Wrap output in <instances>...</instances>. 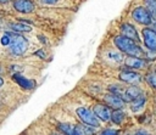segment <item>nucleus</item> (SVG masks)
I'll list each match as a JSON object with an SVG mask.
<instances>
[{"label":"nucleus","instance_id":"obj_13","mask_svg":"<svg viewBox=\"0 0 156 135\" xmlns=\"http://www.w3.org/2000/svg\"><path fill=\"white\" fill-rule=\"evenodd\" d=\"M140 96H143V90L136 85H130L129 88H127L124 90L123 100L130 102V101H133V100H135V99H138Z\"/></svg>","mask_w":156,"mask_h":135},{"label":"nucleus","instance_id":"obj_24","mask_svg":"<svg viewBox=\"0 0 156 135\" xmlns=\"http://www.w3.org/2000/svg\"><path fill=\"white\" fill-rule=\"evenodd\" d=\"M135 135H150V134H147L146 131H144V130H141V131H138Z\"/></svg>","mask_w":156,"mask_h":135},{"label":"nucleus","instance_id":"obj_14","mask_svg":"<svg viewBox=\"0 0 156 135\" xmlns=\"http://www.w3.org/2000/svg\"><path fill=\"white\" fill-rule=\"evenodd\" d=\"M58 129L62 131L63 135H79L77 133V129L76 126L68 124V123H60L58 124Z\"/></svg>","mask_w":156,"mask_h":135},{"label":"nucleus","instance_id":"obj_28","mask_svg":"<svg viewBox=\"0 0 156 135\" xmlns=\"http://www.w3.org/2000/svg\"><path fill=\"white\" fill-rule=\"evenodd\" d=\"M1 72H2V68H1V66H0V73H1Z\"/></svg>","mask_w":156,"mask_h":135},{"label":"nucleus","instance_id":"obj_10","mask_svg":"<svg viewBox=\"0 0 156 135\" xmlns=\"http://www.w3.org/2000/svg\"><path fill=\"white\" fill-rule=\"evenodd\" d=\"M124 66L130 69H144L147 66V61L144 57H134V56H127L124 60Z\"/></svg>","mask_w":156,"mask_h":135},{"label":"nucleus","instance_id":"obj_4","mask_svg":"<svg viewBox=\"0 0 156 135\" xmlns=\"http://www.w3.org/2000/svg\"><path fill=\"white\" fill-rule=\"evenodd\" d=\"M132 18L136 22V23H139V24H141V26H149V24H151L152 23V15L145 9V7H143V6H138V7H135L133 11H132Z\"/></svg>","mask_w":156,"mask_h":135},{"label":"nucleus","instance_id":"obj_11","mask_svg":"<svg viewBox=\"0 0 156 135\" xmlns=\"http://www.w3.org/2000/svg\"><path fill=\"white\" fill-rule=\"evenodd\" d=\"M13 9L20 13H30L34 11L35 5L32 0H13Z\"/></svg>","mask_w":156,"mask_h":135},{"label":"nucleus","instance_id":"obj_25","mask_svg":"<svg viewBox=\"0 0 156 135\" xmlns=\"http://www.w3.org/2000/svg\"><path fill=\"white\" fill-rule=\"evenodd\" d=\"M2 85H4V79H2V78L0 77V88H1Z\"/></svg>","mask_w":156,"mask_h":135},{"label":"nucleus","instance_id":"obj_23","mask_svg":"<svg viewBox=\"0 0 156 135\" xmlns=\"http://www.w3.org/2000/svg\"><path fill=\"white\" fill-rule=\"evenodd\" d=\"M58 0H40V2L41 4H45V5H54V4H56Z\"/></svg>","mask_w":156,"mask_h":135},{"label":"nucleus","instance_id":"obj_21","mask_svg":"<svg viewBox=\"0 0 156 135\" xmlns=\"http://www.w3.org/2000/svg\"><path fill=\"white\" fill-rule=\"evenodd\" d=\"M0 43H1L4 46H10V44H11V34H10V33H5V34L1 36Z\"/></svg>","mask_w":156,"mask_h":135},{"label":"nucleus","instance_id":"obj_26","mask_svg":"<svg viewBox=\"0 0 156 135\" xmlns=\"http://www.w3.org/2000/svg\"><path fill=\"white\" fill-rule=\"evenodd\" d=\"M10 0H0V4H6V2H9Z\"/></svg>","mask_w":156,"mask_h":135},{"label":"nucleus","instance_id":"obj_17","mask_svg":"<svg viewBox=\"0 0 156 135\" xmlns=\"http://www.w3.org/2000/svg\"><path fill=\"white\" fill-rule=\"evenodd\" d=\"M145 101H146V100H145L144 95L140 96V97H138V99H135V100H133V101H130V109L134 111V112L141 109L143 106L145 105Z\"/></svg>","mask_w":156,"mask_h":135},{"label":"nucleus","instance_id":"obj_19","mask_svg":"<svg viewBox=\"0 0 156 135\" xmlns=\"http://www.w3.org/2000/svg\"><path fill=\"white\" fill-rule=\"evenodd\" d=\"M145 81L150 88L156 90V73H147L145 75Z\"/></svg>","mask_w":156,"mask_h":135},{"label":"nucleus","instance_id":"obj_20","mask_svg":"<svg viewBox=\"0 0 156 135\" xmlns=\"http://www.w3.org/2000/svg\"><path fill=\"white\" fill-rule=\"evenodd\" d=\"M144 58H145L146 61H154V60L156 58V52L145 49V50H144Z\"/></svg>","mask_w":156,"mask_h":135},{"label":"nucleus","instance_id":"obj_27","mask_svg":"<svg viewBox=\"0 0 156 135\" xmlns=\"http://www.w3.org/2000/svg\"><path fill=\"white\" fill-rule=\"evenodd\" d=\"M51 135H63V134H60V133H52Z\"/></svg>","mask_w":156,"mask_h":135},{"label":"nucleus","instance_id":"obj_12","mask_svg":"<svg viewBox=\"0 0 156 135\" xmlns=\"http://www.w3.org/2000/svg\"><path fill=\"white\" fill-rule=\"evenodd\" d=\"M12 79H13L22 89H24V90H30V89H33V88L35 86V81H34V80L28 79V78H26V77L18 74V73H15V74L12 75Z\"/></svg>","mask_w":156,"mask_h":135},{"label":"nucleus","instance_id":"obj_9","mask_svg":"<svg viewBox=\"0 0 156 135\" xmlns=\"http://www.w3.org/2000/svg\"><path fill=\"white\" fill-rule=\"evenodd\" d=\"M118 78H119L122 81H124V83H127V84H130V85H136V84L140 83L141 79H143V78H141V74H139V73H136V72H134V71H132V69L122 71V72L119 73Z\"/></svg>","mask_w":156,"mask_h":135},{"label":"nucleus","instance_id":"obj_15","mask_svg":"<svg viewBox=\"0 0 156 135\" xmlns=\"http://www.w3.org/2000/svg\"><path fill=\"white\" fill-rule=\"evenodd\" d=\"M10 28L11 30L13 32H17V33H23V32H30L32 28L30 26L23 23V22H16V23H11L10 24Z\"/></svg>","mask_w":156,"mask_h":135},{"label":"nucleus","instance_id":"obj_18","mask_svg":"<svg viewBox=\"0 0 156 135\" xmlns=\"http://www.w3.org/2000/svg\"><path fill=\"white\" fill-rule=\"evenodd\" d=\"M145 9L154 16H156V0H144Z\"/></svg>","mask_w":156,"mask_h":135},{"label":"nucleus","instance_id":"obj_5","mask_svg":"<svg viewBox=\"0 0 156 135\" xmlns=\"http://www.w3.org/2000/svg\"><path fill=\"white\" fill-rule=\"evenodd\" d=\"M141 36L144 45L147 50L155 51L156 52V30L150 27H145L141 30Z\"/></svg>","mask_w":156,"mask_h":135},{"label":"nucleus","instance_id":"obj_1","mask_svg":"<svg viewBox=\"0 0 156 135\" xmlns=\"http://www.w3.org/2000/svg\"><path fill=\"white\" fill-rule=\"evenodd\" d=\"M113 44L116 45V47L122 52L126 54L127 56H134V57H144V49H141V46L132 40L128 39L123 35H117L113 39Z\"/></svg>","mask_w":156,"mask_h":135},{"label":"nucleus","instance_id":"obj_16","mask_svg":"<svg viewBox=\"0 0 156 135\" xmlns=\"http://www.w3.org/2000/svg\"><path fill=\"white\" fill-rule=\"evenodd\" d=\"M126 118V113L123 112V109H113L112 114H111V120L115 124H122V122Z\"/></svg>","mask_w":156,"mask_h":135},{"label":"nucleus","instance_id":"obj_22","mask_svg":"<svg viewBox=\"0 0 156 135\" xmlns=\"http://www.w3.org/2000/svg\"><path fill=\"white\" fill-rule=\"evenodd\" d=\"M99 135H118V131L115 129H105Z\"/></svg>","mask_w":156,"mask_h":135},{"label":"nucleus","instance_id":"obj_2","mask_svg":"<svg viewBox=\"0 0 156 135\" xmlns=\"http://www.w3.org/2000/svg\"><path fill=\"white\" fill-rule=\"evenodd\" d=\"M9 49L12 55H23L28 49V40L20 34H11V44Z\"/></svg>","mask_w":156,"mask_h":135},{"label":"nucleus","instance_id":"obj_6","mask_svg":"<svg viewBox=\"0 0 156 135\" xmlns=\"http://www.w3.org/2000/svg\"><path fill=\"white\" fill-rule=\"evenodd\" d=\"M93 112L95 113V116L98 117V119L100 122H108L111 120V114H112V109L105 103H98L95 106H93Z\"/></svg>","mask_w":156,"mask_h":135},{"label":"nucleus","instance_id":"obj_7","mask_svg":"<svg viewBox=\"0 0 156 135\" xmlns=\"http://www.w3.org/2000/svg\"><path fill=\"white\" fill-rule=\"evenodd\" d=\"M104 101H105V103H106L111 109H123L124 102H126L121 96H118V95H116V94H113V92L106 94V95L104 96Z\"/></svg>","mask_w":156,"mask_h":135},{"label":"nucleus","instance_id":"obj_3","mask_svg":"<svg viewBox=\"0 0 156 135\" xmlns=\"http://www.w3.org/2000/svg\"><path fill=\"white\" fill-rule=\"evenodd\" d=\"M76 113L78 116V118L80 119L82 123L87 124V125H90L93 128H99L100 126V120L98 119V117L95 116V113L87 108V107H78L76 109Z\"/></svg>","mask_w":156,"mask_h":135},{"label":"nucleus","instance_id":"obj_8","mask_svg":"<svg viewBox=\"0 0 156 135\" xmlns=\"http://www.w3.org/2000/svg\"><path fill=\"white\" fill-rule=\"evenodd\" d=\"M119 32H121V35H123V36H126L128 39H132V40H134L136 43L140 41L139 33H138V30L135 29V27L132 23H128V22L122 23L119 26Z\"/></svg>","mask_w":156,"mask_h":135}]
</instances>
